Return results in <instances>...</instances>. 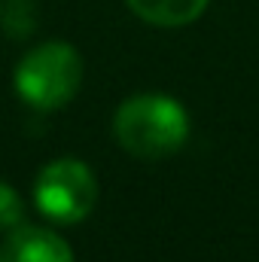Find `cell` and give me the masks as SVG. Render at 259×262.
Listing matches in <instances>:
<instances>
[{
	"mask_svg": "<svg viewBox=\"0 0 259 262\" xmlns=\"http://www.w3.org/2000/svg\"><path fill=\"white\" fill-rule=\"evenodd\" d=\"M113 134L134 159H165L186 143L189 116L168 95H137L116 110Z\"/></svg>",
	"mask_w": 259,
	"mask_h": 262,
	"instance_id": "obj_1",
	"label": "cell"
},
{
	"mask_svg": "<svg viewBox=\"0 0 259 262\" xmlns=\"http://www.w3.org/2000/svg\"><path fill=\"white\" fill-rule=\"evenodd\" d=\"M0 28L12 40H25L37 28V6L34 0H0Z\"/></svg>",
	"mask_w": 259,
	"mask_h": 262,
	"instance_id": "obj_6",
	"label": "cell"
},
{
	"mask_svg": "<svg viewBox=\"0 0 259 262\" xmlns=\"http://www.w3.org/2000/svg\"><path fill=\"white\" fill-rule=\"evenodd\" d=\"M82 58L67 43H43L15 67V92L37 110H58L76 95Z\"/></svg>",
	"mask_w": 259,
	"mask_h": 262,
	"instance_id": "obj_2",
	"label": "cell"
},
{
	"mask_svg": "<svg viewBox=\"0 0 259 262\" xmlns=\"http://www.w3.org/2000/svg\"><path fill=\"white\" fill-rule=\"evenodd\" d=\"M0 262H73V253L52 229L18 223L0 244Z\"/></svg>",
	"mask_w": 259,
	"mask_h": 262,
	"instance_id": "obj_4",
	"label": "cell"
},
{
	"mask_svg": "<svg viewBox=\"0 0 259 262\" xmlns=\"http://www.w3.org/2000/svg\"><path fill=\"white\" fill-rule=\"evenodd\" d=\"M131 12L149 25L159 28H180L195 21L204 9L207 0H128Z\"/></svg>",
	"mask_w": 259,
	"mask_h": 262,
	"instance_id": "obj_5",
	"label": "cell"
},
{
	"mask_svg": "<svg viewBox=\"0 0 259 262\" xmlns=\"http://www.w3.org/2000/svg\"><path fill=\"white\" fill-rule=\"evenodd\" d=\"M21 198H18V192L9 186V183H3L0 180V229H15L18 223H21Z\"/></svg>",
	"mask_w": 259,
	"mask_h": 262,
	"instance_id": "obj_7",
	"label": "cell"
},
{
	"mask_svg": "<svg viewBox=\"0 0 259 262\" xmlns=\"http://www.w3.org/2000/svg\"><path fill=\"white\" fill-rule=\"evenodd\" d=\"M37 207L55 223H79L92 213L98 201V183L79 159L49 162L34 186Z\"/></svg>",
	"mask_w": 259,
	"mask_h": 262,
	"instance_id": "obj_3",
	"label": "cell"
}]
</instances>
